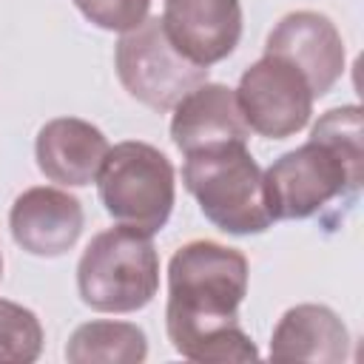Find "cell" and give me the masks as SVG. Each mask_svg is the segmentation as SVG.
<instances>
[{"label":"cell","instance_id":"obj_1","mask_svg":"<svg viewBox=\"0 0 364 364\" xmlns=\"http://www.w3.org/2000/svg\"><path fill=\"white\" fill-rule=\"evenodd\" d=\"M247 276L245 253L210 239H193L171 256L165 330L182 358L199 364L259 358L253 338L239 324Z\"/></svg>","mask_w":364,"mask_h":364},{"label":"cell","instance_id":"obj_2","mask_svg":"<svg viewBox=\"0 0 364 364\" xmlns=\"http://www.w3.org/2000/svg\"><path fill=\"white\" fill-rule=\"evenodd\" d=\"M182 182L199 210L219 230L233 236L264 233L273 225L264 199L262 168L247 142H228L185 154Z\"/></svg>","mask_w":364,"mask_h":364},{"label":"cell","instance_id":"obj_3","mask_svg":"<svg viewBox=\"0 0 364 364\" xmlns=\"http://www.w3.org/2000/svg\"><path fill=\"white\" fill-rule=\"evenodd\" d=\"M77 290L97 313H136L159 290V253L148 233L117 225L97 233L80 256Z\"/></svg>","mask_w":364,"mask_h":364},{"label":"cell","instance_id":"obj_4","mask_svg":"<svg viewBox=\"0 0 364 364\" xmlns=\"http://www.w3.org/2000/svg\"><path fill=\"white\" fill-rule=\"evenodd\" d=\"M94 182L117 225L148 236L168 225L176 199V173L159 148L139 139L117 142L108 148Z\"/></svg>","mask_w":364,"mask_h":364},{"label":"cell","instance_id":"obj_5","mask_svg":"<svg viewBox=\"0 0 364 364\" xmlns=\"http://www.w3.org/2000/svg\"><path fill=\"white\" fill-rule=\"evenodd\" d=\"M262 179L273 222L307 219L327 202L358 191L364 182V168L353 165L336 148L318 139H307L304 145L282 154L267 171H262Z\"/></svg>","mask_w":364,"mask_h":364},{"label":"cell","instance_id":"obj_6","mask_svg":"<svg viewBox=\"0 0 364 364\" xmlns=\"http://www.w3.org/2000/svg\"><path fill=\"white\" fill-rule=\"evenodd\" d=\"M114 65L122 88L154 111H171L188 91L208 82V65L188 60L165 34L159 17H145L136 28L122 31Z\"/></svg>","mask_w":364,"mask_h":364},{"label":"cell","instance_id":"obj_7","mask_svg":"<svg viewBox=\"0 0 364 364\" xmlns=\"http://www.w3.org/2000/svg\"><path fill=\"white\" fill-rule=\"evenodd\" d=\"M313 91L304 74L282 57L264 54L239 77L236 102L250 131L267 139L299 134L313 114Z\"/></svg>","mask_w":364,"mask_h":364},{"label":"cell","instance_id":"obj_8","mask_svg":"<svg viewBox=\"0 0 364 364\" xmlns=\"http://www.w3.org/2000/svg\"><path fill=\"white\" fill-rule=\"evenodd\" d=\"M264 54L282 57L296 65L310 82L313 97H324L344 71V40L336 23L313 9H299L284 14L267 34Z\"/></svg>","mask_w":364,"mask_h":364},{"label":"cell","instance_id":"obj_9","mask_svg":"<svg viewBox=\"0 0 364 364\" xmlns=\"http://www.w3.org/2000/svg\"><path fill=\"white\" fill-rule=\"evenodd\" d=\"M85 225L82 205L74 193L63 188L37 185L23 191L11 210H9V228L14 242L40 259H54L68 253Z\"/></svg>","mask_w":364,"mask_h":364},{"label":"cell","instance_id":"obj_10","mask_svg":"<svg viewBox=\"0 0 364 364\" xmlns=\"http://www.w3.org/2000/svg\"><path fill=\"white\" fill-rule=\"evenodd\" d=\"M159 20L171 43L199 65L230 57L242 37L239 0H165Z\"/></svg>","mask_w":364,"mask_h":364},{"label":"cell","instance_id":"obj_11","mask_svg":"<svg viewBox=\"0 0 364 364\" xmlns=\"http://www.w3.org/2000/svg\"><path fill=\"white\" fill-rule=\"evenodd\" d=\"M171 111V139L182 154L228 142H247L250 136V128L236 102V91L222 82L196 85Z\"/></svg>","mask_w":364,"mask_h":364},{"label":"cell","instance_id":"obj_12","mask_svg":"<svg viewBox=\"0 0 364 364\" xmlns=\"http://www.w3.org/2000/svg\"><path fill=\"white\" fill-rule=\"evenodd\" d=\"M108 148L111 145L105 134L80 117L48 119L34 139V156L40 173L65 188L91 185L102 168Z\"/></svg>","mask_w":364,"mask_h":364},{"label":"cell","instance_id":"obj_13","mask_svg":"<svg viewBox=\"0 0 364 364\" xmlns=\"http://www.w3.org/2000/svg\"><path fill=\"white\" fill-rule=\"evenodd\" d=\"M350 355V333L327 304H296L284 310L270 336L273 361L338 364Z\"/></svg>","mask_w":364,"mask_h":364},{"label":"cell","instance_id":"obj_14","mask_svg":"<svg viewBox=\"0 0 364 364\" xmlns=\"http://www.w3.org/2000/svg\"><path fill=\"white\" fill-rule=\"evenodd\" d=\"M145 355L148 338L142 327L131 321H85L71 333L65 344V358L71 364H139Z\"/></svg>","mask_w":364,"mask_h":364},{"label":"cell","instance_id":"obj_15","mask_svg":"<svg viewBox=\"0 0 364 364\" xmlns=\"http://www.w3.org/2000/svg\"><path fill=\"white\" fill-rule=\"evenodd\" d=\"M43 353V324L34 310L0 299V364H31Z\"/></svg>","mask_w":364,"mask_h":364},{"label":"cell","instance_id":"obj_16","mask_svg":"<svg viewBox=\"0 0 364 364\" xmlns=\"http://www.w3.org/2000/svg\"><path fill=\"white\" fill-rule=\"evenodd\" d=\"M310 139H318V142L336 148L353 165L364 168V134H361V108L358 105H341V108L324 111L318 117V122L313 125Z\"/></svg>","mask_w":364,"mask_h":364},{"label":"cell","instance_id":"obj_17","mask_svg":"<svg viewBox=\"0 0 364 364\" xmlns=\"http://www.w3.org/2000/svg\"><path fill=\"white\" fill-rule=\"evenodd\" d=\"M77 9L94 26L105 31H131L136 28L151 9V0H74Z\"/></svg>","mask_w":364,"mask_h":364},{"label":"cell","instance_id":"obj_18","mask_svg":"<svg viewBox=\"0 0 364 364\" xmlns=\"http://www.w3.org/2000/svg\"><path fill=\"white\" fill-rule=\"evenodd\" d=\"M0 276H3V253H0Z\"/></svg>","mask_w":364,"mask_h":364}]
</instances>
